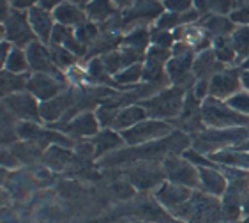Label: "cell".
Wrapping results in <instances>:
<instances>
[{
  "mask_svg": "<svg viewBox=\"0 0 249 223\" xmlns=\"http://www.w3.org/2000/svg\"><path fill=\"white\" fill-rule=\"evenodd\" d=\"M5 71L16 74H25L30 69L29 66V58H27V52L23 48H18V46H13L11 54L7 55L5 62L2 64Z\"/></svg>",
  "mask_w": 249,
  "mask_h": 223,
  "instance_id": "obj_23",
  "label": "cell"
},
{
  "mask_svg": "<svg viewBox=\"0 0 249 223\" xmlns=\"http://www.w3.org/2000/svg\"><path fill=\"white\" fill-rule=\"evenodd\" d=\"M64 0H39V7H43L46 11H55L58 5H62Z\"/></svg>",
  "mask_w": 249,
  "mask_h": 223,
  "instance_id": "obj_33",
  "label": "cell"
},
{
  "mask_svg": "<svg viewBox=\"0 0 249 223\" xmlns=\"http://www.w3.org/2000/svg\"><path fill=\"white\" fill-rule=\"evenodd\" d=\"M228 103H230L237 112H240V113H244V115L249 117V93L248 91H240V93L235 94L231 99H228Z\"/></svg>",
  "mask_w": 249,
  "mask_h": 223,
  "instance_id": "obj_30",
  "label": "cell"
},
{
  "mask_svg": "<svg viewBox=\"0 0 249 223\" xmlns=\"http://www.w3.org/2000/svg\"><path fill=\"white\" fill-rule=\"evenodd\" d=\"M50 52H52V57H53V62L57 66L60 71L64 69H71L74 64H76V55L71 54L67 48L60 46V44H50Z\"/></svg>",
  "mask_w": 249,
  "mask_h": 223,
  "instance_id": "obj_27",
  "label": "cell"
},
{
  "mask_svg": "<svg viewBox=\"0 0 249 223\" xmlns=\"http://www.w3.org/2000/svg\"><path fill=\"white\" fill-rule=\"evenodd\" d=\"M92 146H94V156L96 158H103V156H110L113 152H117V150H120L125 146V142L119 131L106 128V130H101L94 136Z\"/></svg>",
  "mask_w": 249,
  "mask_h": 223,
  "instance_id": "obj_15",
  "label": "cell"
},
{
  "mask_svg": "<svg viewBox=\"0 0 249 223\" xmlns=\"http://www.w3.org/2000/svg\"><path fill=\"white\" fill-rule=\"evenodd\" d=\"M233 21H239V23H242V25H249V7L240 9L239 13H235Z\"/></svg>",
  "mask_w": 249,
  "mask_h": 223,
  "instance_id": "obj_35",
  "label": "cell"
},
{
  "mask_svg": "<svg viewBox=\"0 0 249 223\" xmlns=\"http://www.w3.org/2000/svg\"><path fill=\"white\" fill-rule=\"evenodd\" d=\"M195 4L200 11H217V13H225L228 9V0H195Z\"/></svg>",
  "mask_w": 249,
  "mask_h": 223,
  "instance_id": "obj_31",
  "label": "cell"
},
{
  "mask_svg": "<svg viewBox=\"0 0 249 223\" xmlns=\"http://www.w3.org/2000/svg\"><path fill=\"white\" fill-rule=\"evenodd\" d=\"M27 15H29L30 27H32L37 41H41L43 44H50L55 25H57V21L53 18V13L43 9V7H32V9L27 11Z\"/></svg>",
  "mask_w": 249,
  "mask_h": 223,
  "instance_id": "obj_14",
  "label": "cell"
},
{
  "mask_svg": "<svg viewBox=\"0 0 249 223\" xmlns=\"http://www.w3.org/2000/svg\"><path fill=\"white\" fill-rule=\"evenodd\" d=\"M120 223H133V222H120Z\"/></svg>",
  "mask_w": 249,
  "mask_h": 223,
  "instance_id": "obj_42",
  "label": "cell"
},
{
  "mask_svg": "<svg viewBox=\"0 0 249 223\" xmlns=\"http://www.w3.org/2000/svg\"><path fill=\"white\" fill-rule=\"evenodd\" d=\"M201 119L203 126L211 130H226V128H248L249 117L237 112L228 101L217 97H207L201 101Z\"/></svg>",
  "mask_w": 249,
  "mask_h": 223,
  "instance_id": "obj_1",
  "label": "cell"
},
{
  "mask_svg": "<svg viewBox=\"0 0 249 223\" xmlns=\"http://www.w3.org/2000/svg\"><path fill=\"white\" fill-rule=\"evenodd\" d=\"M196 189H191V188H186V186L170 183V181H164V183H161L158 188L154 189V199H156V202L164 211L173 213L175 209L182 207L187 200L191 199Z\"/></svg>",
  "mask_w": 249,
  "mask_h": 223,
  "instance_id": "obj_9",
  "label": "cell"
},
{
  "mask_svg": "<svg viewBox=\"0 0 249 223\" xmlns=\"http://www.w3.org/2000/svg\"><path fill=\"white\" fill-rule=\"evenodd\" d=\"M240 209H242V218H248L249 216V188L242 193V199H240Z\"/></svg>",
  "mask_w": 249,
  "mask_h": 223,
  "instance_id": "obj_34",
  "label": "cell"
},
{
  "mask_svg": "<svg viewBox=\"0 0 249 223\" xmlns=\"http://www.w3.org/2000/svg\"><path fill=\"white\" fill-rule=\"evenodd\" d=\"M231 44H233L237 58L242 64L249 57V25H240L231 32Z\"/></svg>",
  "mask_w": 249,
  "mask_h": 223,
  "instance_id": "obj_24",
  "label": "cell"
},
{
  "mask_svg": "<svg viewBox=\"0 0 249 223\" xmlns=\"http://www.w3.org/2000/svg\"><path fill=\"white\" fill-rule=\"evenodd\" d=\"M166 181L191 189H200V168L184 156H168L163 161Z\"/></svg>",
  "mask_w": 249,
  "mask_h": 223,
  "instance_id": "obj_5",
  "label": "cell"
},
{
  "mask_svg": "<svg viewBox=\"0 0 249 223\" xmlns=\"http://www.w3.org/2000/svg\"><path fill=\"white\" fill-rule=\"evenodd\" d=\"M193 0H166L164 5L168 7L170 13H187L191 7Z\"/></svg>",
  "mask_w": 249,
  "mask_h": 223,
  "instance_id": "obj_32",
  "label": "cell"
},
{
  "mask_svg": "<svg viewBox=\"0 0 249 223\" xmlns=\"http://www.w3.org/2000/svg\"><path fill=\"white\" fill-rule=\"evenodd\" d=\"M248 128H226V130H211V128H207V130L198 131L195 149L200 154L209 156L212 152H216V150L239 146L240 142L248 140Z\"/></svg>",
  "mask_w": 249,
  "mask_h": 223,
  "instance_id": "obj_3",
  "label": "cell"
},
{
  "mask_svg": "<svg viewBox=\"0 0 249 223\" xmlns=\"http://www.w3.org/2000/svg\"><path fill=\"white\" fill-rule=\"evenodd\" d=\"M74 34H76L78 41H80L83 46H87L89 43H92V41L97 39V27H96V23H92V21H85V23H82L80 27L74 29Z\"/></svg>",
  "mask_w": 249,
  "mask_h": 223,
  "instance_id": "obj_29",
  "label": "cell"
},
{
  "mask_svg": "<svg viewBox=\"0 0 249 223\" xmlns=\"http://www.w3.org/2000/svg\"><path fill=\"white\" fill-rule=\"evenodd\" d=\"M66 83L60 78H55L52 74L43 73H32L29 78V85L27 91L32 94L39 103H46L50 99H55L57 96L64 93Z\"/></svg>",
  "mask_w": 249,
  "mask_h": 223,
  "instance_id": "obj_11",
  "label": "cell"
},
{
  "mask_svg": "<svg viewBox=\"0 0 249 223\" xmlns=\"http://www.w3.org/2000/svg\"><path fill=\"white\" fill-rule=\"evenodd\" d=\"M53 18L58 25H64V27H69V29H76L82 23L87 21V13L80 7V5L72 4V2H64L62 5H58L57 9L52 11Z\"/></svg>",
  "mask_w": 249,
  "mask_h": 223,
  "instance_id": "obj_19",
  "label": "cell"
},
{
  "mask_svg": "<svg viewBox=\"0 0 249 223\" xmlns=\"http://www.w3.org/2000/svg\"><path fill=\"white\" fill-rule=\"evenodd\" d=\"M29 74H16L9 73V71H2V94L5 96H11V94H18L25 93L27 91V85H29Z\"/></svg>",
  "mask_w": 249,
  "mask_h": 223,
  "instance_id": "obj_21",
  "label": "cell"
},
{
  "mask_svg": "<svg viewBox=\"0 0 249 223\" xmlns=\"http://www.w3.org/2000/svg\"><path fill=\"white\" fill-rule=\"evenodd\" d=\"M225 66L217 60L214 50H203L200 54H196L195 57V64H193V73L198 80H211L212 76L219 71H223Z\"/></svg>",
  "mask_w": 249,
  "mask_h": 223,
  "instance_id": "obj_16",
  "label": "cell"
},
{
  "mask_svg": "<svg viewBox=\"0 0 249 223\" xmlns=\"http://www.w3.org/2000/svg\"><path fill=\"white\" fill-rule=\"evenodd\" d=\"M237 223H249V216H248V218H242L240 222H237Z\"/></svg>",
  "mask_w": 249,
  "mask_h": 223,
  "instance_id": "obj_41",
  "label": "cell"
},
{
  "mask_svg": "<svg viewBox=\"0 0 249 223\" xmlns=\"http://www.w3.org/2000/svg\"><path fill=\"white\" fill-rule=\"evenodd\" d=\"M27 58H29V66L34 73H43V74H52L55 78H60V80H66L62 74V71L55 66L52 57V52H50L48 44H43L41 41H34L30 43L27 48Z\"/></svg>",
  "mask_w": 249,
  "mask_h": 223,
  "instance_id": "obj_10",
  "label": "cell"
},
{
  "mask_svg": "<svg viewBox=\"0 0 249 223\" xmlns=\"http://www.w3.org/2000/svg\"><path fill=\"white\" fill-rule=\"evenodd\" d=\"M248 131H249V126H248Z\"/></svg>",
  "mask_w": 249,
  "mask_h": 223,
  "instance_id": "obj_43",
  "label": "cell"
},
{
  "mask_svg": "<svg viewBox=\"0 0 249 223\" xmlns=\"http://www.w3.org/2000/svg\"><path fill=\"white\" fill-rule=\"evenodd\" d=\"M140 80H143V62L133 64V66L122 69L120 73H117L113 76V82L117 85H134Z\"/></svg>",
  "mask_w": 249,
  "mask_h": 223,
  "instance_id": "obj_26",
  "label": "cell"
},
{
  "mask_svg": "<svg viewBox=\"0 0 249 223\" xmlns=\"http://www.w3.org/2000/svg\"><path fill=\"white\" fill-rule=\"evenodd\" d=\"M172 122L168 121H159V119H145L140 124L133 126L131 130L122 131L120 135L124 138L125 146L127 147H140V146H147V144H152V142L163 140L166 136H170L173 133Z\"/></svg>",
  "mask_w": 249,
  "mask_h": 223,
  "instance_id": "obj_4",
  "label": "cell"
},
{
  "mask_svg": "<svg viewBox=\"0 0 249 223\" xmlns=\"http://www.w3.org/2000/svg\"><path fill=\"white\" fill-rule=\"evenodd\" d=\"M34 2H39V0H15V7L16 9H25V7L32 9Z\"/></svg>",
  "mask_w": 249,
  "mask_h": 223,
  "instance_id": "obj_36",
  "label": "cell"
},
{
  "mask_svg": "<svg viewBox=\"0 0 249 223\" xmlns=\"http://www.w3.org/2000/svg\"><path fill=\"white\" fill-rule=\"evenodd\" d=\"M44 160L53 168H62L64 165H67L71 161V152L67 149H64V147L57 146V144H52L48 147V150L44 152Z\"/></svg>",
  "mask_w": 249,
  "mask_h": 223,
  "instance_id": "obj_28",
  "label": "cell"
},
{
  "mask_svg": "<svg viewBox=\"0 0 249 223\" xmlns=\"http://www.w3.org/2000/svg\"><path fill=\"white\" fill-rule=\"evenodd\" d=\"M4 107L11 115L19 119V122H41V103L29 93H18L4 97Z\"/></svg>",
  "mask_w": 249,
  "mask_h": 223,
  "instance_id": "obj_7",
  "label": "cell"
},
{
  "mask_svg": "<svg viewBox=\"0 0 249 223\" xmlns=\"http://www.w3.org/2000/svg\"><path fill=\"white\" fill-rule=\"evenodd\" d=\"M240 69H242V71H249V57L246 58L244 62L240 64Z\"/></svg>",
  "mask_w": 249,
  "mask_h": 223,
  "instance_id": "obj_39",
  "label": "cell"
},
{
  "mask_svg": "<svg viewBox=\"0 0 249 223\" xmlns=\"http://www.w3.org/2000/svg\"><path fill=\"white\" fill-rule=\"evenodd\" d=\"M4 41H9L18 48H23V46L27 48L30 43L37 41L27 13L11 11V15L4 18Z\"/></svg>",
  "mask_w": 249,
  "mask_h": 223,
  "instance_id": "obj_6",
  "label": "cell"
},
{
  "mask_svg": "<svg viewBox=\"0 0 249 223\" xmlns=\"http://www.w3.org/2000/svg\"><path fill=\"white\" fill-rule=\"evenodd\" d=\"M184 101H186V93L184 87L172 85V87L163 89L156 96L140 101V105L147 110L150 119H159V121H170L177 119L182 113Z\"/></svg>",
  "mask_w": 249,
  "mask_h": 223,
  "instance_id": "obj_2",
  "label": "cell"
},
{
  "mask_svg": "<svg viewBox=\"0 0 249 223\" xmlns=\"http://www.w3.org/2000/svg\"><path fill=\"white\" fill-rule=\"evenodd\" d=\"M71 2H72V4H76V5H80V7H82V5H89V4H90V0H71Z\"/></svg>",
  "mask_w": 249,
  "mask_h": 223,
  "instance_id": "obj_38",
  "label": "cell"
},
{
  "mask_svg": "<svg viewBox=\"0 0 249 223\" xmlns=\"http://www.w3.org/2000/svg\"><path fill=\"white\" fill-rule=\"evenodd\" d=\"M66 136H72V138H94L101 131V124L97 121L96 113H90V112H83L80 115L72 117L71 121L66 122L60 126Z\"/></svg>",
  "mask_w": 249,
  "mask_h": 223,
  "instance_id": "obj_12",
  "label": "cell"
},
{
  "mask_svg": "<svg viewBox=\"0 0 249 223\" xmlns=\"http://www.w3.org/2000/svg\"><path fill=\"white\" fill-rule=\"evenodd\" d=\"M198 168H200V191L216 199H223L228 189V179L223 174V170L216 163L209 167H198Z\"/></svg>",
  "mask_w": 249,
  "mask_h": 223,
  "instance_id": "obj_13",
  "label": "cell"
},
{
  "mask_svg": "<svg viewBox=\"0 0 249 223\" xmlns=\"http://www.w3.org/2000/svg\"><path fill=\"white\" fill-rule=\"evenodd\" d=\"M113 2H115L117 5H127L131 2V0H113Z\"/></svg>",
  "mask_w": 249,
  "mask_h": 223,
  "instance_id": "obj_40",
  "label": "cell"
},
{
  "mask_svg": "<svg viewBox=\"0 0 249 223\" xmlns=\"http://www.w3.org/2000/svg\"><path fill=\"white\" fill-rule=\"evenodd\" d=\"M214 54H216L217 60H219L223 66L226 64H233V62H239V58H237V52H235L233 44H231V37L230 36H223V37H214Z\"/></svg>",
  "mask_w": 249,
  "mask_h": 223,
  "instance_id": "obj_22",
  "label": "cell"
},
{
  "mask_svg": "<svg viewBox=\"0 0 249 223\" xmlns=\"http://www.w3.org/2000/svg\"><path fill=\"white\" fill-rule=\"evenodd\" d=\"M240 78H242V87H244V91L249 93V71H242L240 69Z\"/></svg>",
  "mask_w": 249,
  "mask_h": 223,
  "instance_id": "obj_37",
  "label": "cell"
},
{
  "mask_svg": "<svg viewBox=\"0 0 249 223\" xmlns=\"http://www.w3.org/2000/svg\"><path fill=\"white\" fill-rule=\"evenodd\" d=\"M85 13L90 21H103L113 13V0H90Z\"/></svg>",
  "mask_w": 249,
  "mask_h": 223,
  "instance_id": "obj_25",
  "label": "cell"
},
{
  "mask_svg": "<svg viewBox=\"0 0 249 223\" xmlns=\"http://www.w3.org/2000/svg\"><path fill=\"white\" fill-rule=\"evenodd\" d=\"M195 52H186V54L172 55V58L166 64V74L173 82V85L180 87V80L186 78L193 71V64H195Z\"/></svg>",
  "mask_w": 249,
  "mask_h": 223,
  "instance_id": "obj_17",
  "label": "cell"
},
{
  "mask_svg": "<svg viewBox=\"0 0 249 223\" xmlns=\"http://www.w3.org/2000/svg\"><path fill=\"white\" fill-rule=\"evenodd\" d=\"M145 119H149V113H147V110H145L140 103L138 105H129V107H124L119 110L111 130L122 133V131L131 130L133 126L140 124V122L145 121Z\"/></svg>",
  "mask_w": 249,
  "mask_h": 223,
  "instance_id": "obj_18",
  "label": "cell"
},
{
  "mask_svg": "<svg viewBox=\"0 0 249 223\" xmlns=\"http://www.w3.org/2000/svg\"><path fill=\"white\" fill-rule=\"evenodd\" d=\"M67 108H69V96L62 93L55 99L41 103V119L46 122H55L62 117V113Z\"/></svg>",
  "mask_w": 249,
  "mask_h": 223,
  "instance_id": "obj_20",
  "label": "cell"
},
{
  "mask_svg": "<svg viewBox=\"0 0 249 223\" xmlns=\"http://www.w3.org/2000/svg\"><path fill=\"white\" fill-rule=\"evenodd\" d=\"M240 91H244V87H242V78H240L239 69L225 68L209 80V96L211 97L228 101Z\"/></svg>",
  "mask_w": 249,
  "mask_h": 223,
  "instance_id": "obj_8",
  "label": "cell"
}]
</instances>
